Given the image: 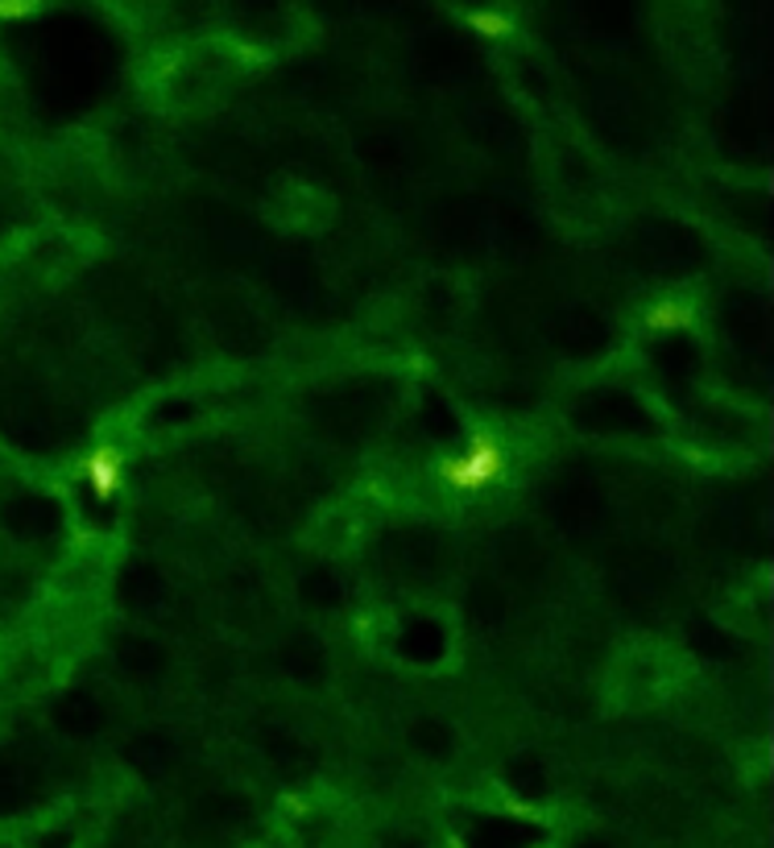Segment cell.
Listing matches in <instances>:
<instances>
[{
    "instance_id": "obj_3",
    "label": "cell",
    "mask_w": 774,
    "mask_h": 848,
    "mask_svg": "<svg viewBox=\"0 0 774 848\" xmlns=\"http://www.w3.org/2000/svg\"><path fill=\"white\" fill-rule=\"evenodd\" d=\"M650 323H654V328H680V323H688V311L675 307V302H659V307L650 311Z\"/></svg>"
},
{
    "instance_id": "obj_5",
    "label": "cell",
    "mask_w": 774,
    "mask_h": 848,
    "mask_svg": "<svg viewBox=\"0 0 774 848\" xmlns=\"http://www.w3.org/2000/svg\"><path fill=\"white\" fill-rule=\"evenodd\" d=\"M17 13H30V4H0V17H17Z\"/></svg>"
},
{
    "instance_id": "obj_4",
    "label": "cell",
    "mask_w": 774,
    "mask_h": 848,
    "mask_svg": "<svg viewBox=\"0 0 774 848\" xmlns=\"http://www.w3.org/2000/svg\"><path fill=\"white\" fill-rule=\"evenodd\" d=\"M473 25L476 30H485V33H506L509 30V21L502 13H473Z\"/></svg>"
},
{
    "instance_id": "obj_1",
    "label": "cell",
    "mask_w": 774,
    "mask_h": 848,
    "mask_svg": "<svg viewBox=\"0 0 774 848\" xmlns=\"http://www.w3.org/2000/svg\"><path fill=\"white\" fill-rule=\"evenodd\" d=\"M493 472H497V452H493V447H476V452H468L464 459H452V464H443V476H447L452 485H460V488L481 485V480H489Z\"/></svg>"
},
{
    "instance_id": "obj_2",
    "label": "cell",
    "mask_w": 774,
    "mask_h": 848,
    "mask_svg": "<svg viewBox=\"0 0 774 848\" xmlns=\"http://www.w3.org/2000/svg\"><path fill=\"white\" fill-rule=\"evenodd\" d=\"M116 464H121V456H116L112 447L95 452V456H92V480H95V488H104V493H109V488L116 485Z\"/></svg>"
}]
</instances>
